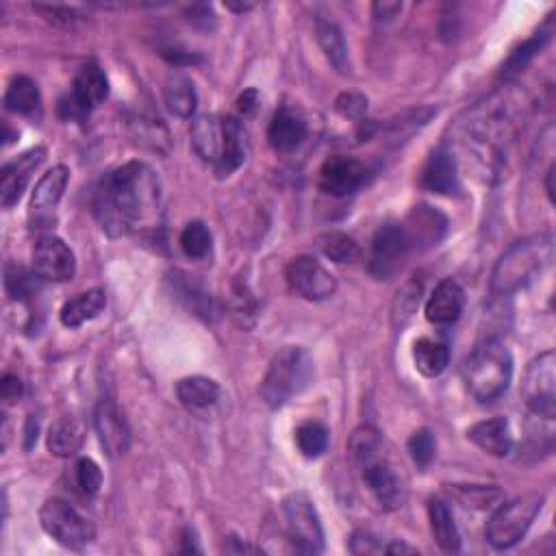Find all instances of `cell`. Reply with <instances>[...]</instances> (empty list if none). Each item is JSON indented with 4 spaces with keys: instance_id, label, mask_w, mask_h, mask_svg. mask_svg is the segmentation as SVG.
Returning <instances> with one entry per match:
<instances>
[{
    "instance_id": "1",
    "label": "cell",
    "mask_w": 556,
    "mask_h": 556,
    "mask_svg": "<svg viewBox=\"0 0 556 556\" xmlns=\"http://www.w3.org/2000/svg\"><path fill=\"white\" fill-rule=\"evenodd\" d=\"M530 107V96L511 85L480 100L459 120L463 146L476 157L487 179L502 172V150L524 131Z\"/></svg>"
},
{
    "instance_id": "2",
    "label": "cell",
    "mask_w": 556,
    "mask_h": 556,
    "mask_svg": "<svg viewBox=\"0 0 556 556\" xmlns=\"http://www.w3.org/2000/svg\"><path fill=\"white\" fill-rule=\"evenodd\" d=\"M103 229L120 237L142 226H153L161 209V183L144 161H129L107 174L94 200Z\"/></svg>"
},
{
    "instance_id": "3",
    "label": "cell",
    "mask_w": 556,
    "mask_h": 556,
    "mask_svg": "<svg viewBox=\"0 0 556 556\" xmlns=\"http://www.w3.org/2000/svg\"><path fill=\"white\" fill-rule=\"evenodd\" d=\"M348 452L355 461L361 483L383 511L400 509L409 496V480L383 435L372 426H361L350 435Z\"/></svg>"
},
{
    "instance_id": "4",
    "label": "cell",
    "mask_w": 556,
    "mask_h": 556,
    "mask_svg": "<svg viewBox=\"0 0 556 556\" xmlns=\"http://www.w3.org/2000/svg\"><path fill=\"white\" fill-rule=\"evenodd\" d=\"M554 259V237L533 235L511 244L498 259L491 274V294L511 296L526 287Z\"/></svg>"
},
{
    "instance_id": "5",
    "label": "cell",
    "mask_w": 556,
    "mask_h": 556,
    "mask_svg": "<svg viewBox=\"0 0 556 556\" xmlns=\"http://www.w3.org/2000/svg\"><path fill=\"white\" fill-rule=\"evenodd\" d=\"M513 378V357L504 341L491 337L478 344L463 363V381L480 402H494L509 389Z\"/></svg>"
},
{
    "instance_id": "6",
    "label": "cell",
    "mask_w": 556,
    "mask_h": 556,
    "mask_svg": "<svg viewBox=\"0 0 556 556\" xmlns=\"http://www.w3.org/2000/svg\"><path fill=\"white\" fill-rule=\"evenodd\" d=\"M313 381V359L305 348L287 346L276 352L261 383V398L270 409H281Z\"/></svg>"
},
{
    "instance_id": "7",
    "label": "cell",
    "mask_w": 556,
    "mask_h": 556,
    "mask_svg": "<svg viewBox=\"0 0 556 556\" xmlns=\"http://www.w3.org/2000/svg\"><path fill=\"white\" fill-rule=\"evenodd\" d=\"M543 507L541 494H526L511 502H504L491 515L487 524V541L496 550H509L517 541L524 539L528 528L533 526L535 517Z\"/></svg>"
},
{
    "instance_id": "8",
    "label": "cell",
    "mask_w": 556,
    "mask_h": 556,
    "mask_svg": "<svg viewBox=\"0 0 556 556\" xmlns=\"http://www.w3.org/2000/svg\"><path fill=\"white\" fill-rule=\"evenodd\" d=\"M40 524L46 535L70 550H83L85 546H90L96 535L92 522L61 498H50L42 504Z\"/></svg>"
},
{
    "instance_id": "9",
    "label": "cell",
    "mask_w": 556,
    "mask_h": 556,
    "mask_svg": "<svg viewBox=\"0 0 556 556\" xmlns=\"http://www.w3.org/2000/svg\"><path fill=\"white\" fill-rule=\"evenodd\" d=\"M289 539L302 554H320L324 550V528L318 509L307 494H292L283 502Z\"/></svg>"
},
{
    "instance_id": "10",
    "label": "cell",
    "mask_w": 556,
    "mask_h": 556,
    "mask_svg": "<svg viewBox=\"0 0 556 556\" xmlns=\"http://www.w3.org/2000/svg\"><path fill=\"white\" fill-rule=\"evenodd\" d=\"M522 398L526 407L543 420L556 415V359L554 352H543L526 368L522 381Z\"/></svg>"
},
{
    "instance_id": "11",
    "label": "cell",
    "mask_w": 556,
    "mask_h": 556,
    "mask_svg": "<svg viewBox=\"0 0 556 556\" xmlns=\"http://www.w3.org/2000/svg\"><path fill=\"white\" fill-rule=\"evenodd\" d=\"M109 96L107 74L96 63H85L72 83V92L59 103V113L66 120H83L87 113L103 105Z\"/></svg>"
},
{
    "instance_id": "12",
    "label": "cell",
    "mask_w": 556,
    "mask_h": 556,
    "mask_svg": "<svg viewBox=\"0 0 556 556\" xmlns=\"http://www.w3.org/2000/svg\"><path fill=\"white\" fill-rule=\"evenodd\" d=\"M409 252L411 246L402 224H385L372 237L368 270L378 281H387L400 272Z\"/></svg>"
},
{
    "instance_id": "13",
    "label": "cell",
    "mask_w": 556,
    "mask_h": 556,
    "mask_svg": "<svg viewBox=\"0 0 556 556\" xmlns=\"http://www.w3.org/2000/svg\"><path fill=\"white\" fill-rule=\"evenodd\" d=\"M285 278L298 296L311 302L326 300L337 292V278L313 257H296L289 261Z\"/></svg>"
},
{
    "instance_id": "14",
    "label": "cell",
    "mask_w": 556,
    "mask_h": 556,
    "mask_svg": "<svg viewBox=\"0 0 556 556\" xmlns=\"http://www.w3.org/2000/svg\"><path fill=\"white\" fill-rule=\"evenodd\" d=\"M33 274L44 281L66 283L77 274V257L72 248L59 237H42L33 248Z\"/></svg>"
},
{
    "instance_id": "15",
    "label": "cell",
    "mask_w": 556,
    "mask_h": 556,
    "mask_svg": "<svg viewBox=\"0 0 556 556\" xmlns=\"http://www.w3.org/2000/svg\"><path fill=\"white\" fill-rule=\"evenodd\" d=\"M94 426L100 439V446L107 452L109 459H120L129 452L131 431L126 424L118 404L111 398H103L94 411Z\"/></svg>"
},
{
    "instance_id": "16",
    "label": "cell",
    "mask_w": 556,
    "mask_h": 556,
    "mask_svg": "<svg viewBox=\"0 0 556 556\" xmlns=\"http://www.w3.org/2000/svg\"><path fill=\"white\" fill-rule=\"evenodd\" d=\"M368 181V168L352 157H331L320 170V189L335 198H346Z\"/></svg>"
},
{
    "instance_id": "17",
    "label": "cell",
    "mask_w": 556,
    "mask_h": 556,
    "mask_svg": "<svg viewBox=\"0 0 556 556\" xmlns=\"http://www.w3.org/2000/svg\"><path fill=\"white\" fill-rule=\"evenodd\" d=\"M44 159L46 148L37 146L3 168V176H0V202H3L5 209H11L22 198L33 172L42 166Z\"/></svg>"
},
{
    "instance_id": "18",
    "label": "cell",
    "mask_w": 556,
    "mask_h": 556,
    "mask_svg": "<svg viewBox=\"0 0 556 556\" xmlns=\"http://www.w3.org/2000/svg\"><path fill=\"white\" fill-rule=\"evenodd\" d=\"M402 229L409 239L411 250H426L441 242V237L448 231V220L441 211L428 205H420L409 213Z\"/></svg>"
},
{
    "instance_id": "19",
    "label": "cell",
    "mask_w": 556,
    "mask_h": 556,
    "mask_svg": "<svg viewBox=\"0 0 556 556\" xmlns=\"http://www.w3.org/2000/svg\"><path fill=\"white\" fill-rule=\"evenodd\" d=\"M168 285L172 287V294L176 296V300L183 302V305L194 315H198V318L213 322L220 315L218 300L213 298L200 283H196L192 276H187L183 272H172L168 276Z\"/></svg>"
},
{
    "instance_id": "20",
    "label": "cell",
    "mask_w": 556,
    "mask_h": 556,
    "mask_svg": "<svg viewBox=\"0 0 556 556\" xmlns=\"http://www.w3.org/2000/svg\"><path fill=\"white\" fill-rule=\"evenodd\" d=\"M192 146L202 161L211 163L213 168H218V163L224 153V139H226V126L224 118L205 113L192 122Z\"/></svg>"
},
{
    "instance_id": "21",
    "label": "cell",
    "mask_w": 556,
    "mask_h": 556,
    "mask_svg": "<svg viewBox=\"0 0 556 556\" xmlns=\"http://www.w3.org/2000/svg\"><path fill=\"white\" fill-rule=\"evenodd\" d=\"M465 307V292L463 287L446 278L435 289L431 298L426 302V320L435 326H450L461 318Z\"/></svg>"
},
{
    "instance_id": "22",
    "label": "cell",
    "mask_w": 556,
    "mask_h": 556,
    "mask_svg": "<svg viewBox=\"0 0 556 556\" xmlns=\"http://www.w3.org/2000/svg\"><path fill=\"white\" fill-rule=\"evenodd\" d=\"M420 185L433 194H457L459 192V170L457 159L448 148H437L422 170Z\"/></svg>"
},
{
    "instance_id": "23",
    "label": "cell",
    "mask_w": 556,
    "mask_h": 556,
    "mask_svg": "<svg viewBox=\"0 0 556 556\" xmlns=\"http://www.w3.org/2000/svg\"><path fill=\"white\" fill-rule=\"evenodd\" d=\"M268 139L276 153H294V150H298L307 139V122L302 120L296 111L289 107H281L274 113L270 122Z\"/></svg>"
},
{
    "instance_id": "24",
    "label": "cell",
    "mask_w": 556,
    "mask_h": 556,
    "mask_svg": "<svg viewBox=\"0 0 556 556\" xmlns=\"http://www.w3.org/2000/svg\"><path fill=\"white\" fill-rule=\"evenodd\" d=\"M467 437H470V441H474L480 450L498 459L509 457L513 450L511 424L509 420H504V417H491V420L474 424L470 431H467Z\"/></svg>"
},
{
    "instance_id": "25",
    "label": "cell",
    "mask_w": 556,
    "mask_h": 556,
    "mask_svg": "<svg viewBox=\"0 0 556 556\" xmlns=\"http://www.w3.org/2000/svg\"><path fill=\"white\" fill-rule=\"evenodd\" d=\"M70 181V170L66 166H55L48 170L35 185V192L31 198V211L37 216H50L59 205V200L66 194V187Z\"/></svg>"
},
{
    "instance_id": "26",
    "label": "cell",
    "mask_w": 556,
    "mask_h": 556,
    "mask_svg": "<svg viewBox=\"0 0 556 556\" xmlns=\"http://www.w3.org/2000/svg\"><path fill=\"white\" fill-rule=\"evenodd\" d=\"M176 396L192 413H205L220 400V385L207 376H187L176 385Z\"/></svg>"
},
{
    "instance_id": "27",
    "label": "cell",
    "mask_w": 556,
    "mask_h": 556,
    "mask_svg": "<svg viewBox=\"0 0 556 556\" xmlns=\"http://www.w3.org/2000/svg\"><path fill=\"white\" fill-rule=\"evenodd\" d=\"M107 307V296L103 289H90L68 300L59 311V320L66 328H79L85 322H92Z\"/></svg>"
},
{
    "instance_id": "28",
    "label": "cell",
    "mask_w": 556,
    "mask_h": 556,
    "mask_svg": "<svg viewBox=\"0 0 556 556\" xmlns=\"http://www.w3.org/2000/svg\"><path fill=\"white\" fill-rule=\"evenodd\" d=\"M226 126V139H224V153L218 163V176H231L239 166H244V161L248 157L250 142L248 133L244 129V124L237 118H224Z\"/></svg>"
},
{
    "instance_id": "29",
    "label": "cell",
    "mask_w": 556,
    "mask_h": 556,
    "mask_svg": "<svg viewBox=\"0 0 556 556\" xmlns=\"http://www.w3.org/2000/svg\"><path fill=\"white\" fill-rule=\"evenodd\" d=\"M163 103L176 118H192L198 107V94L192 79L181 72H174L168 77L163 87Z\"/></svg>"
},
{
    "instance_id": "30",
    "label": "cell",
    "mask_w": 556,
    "mask_h": 556,
    "mask_svg": "<svg viewBox=\"0 0 556 556\" xmlns=\"http://www.w3.org/2000/svg\"><path fill=\"white\" fill-rule=\"evenodd\" d=\"M85 441V426L77 417H61L48 431V450L55 457H72Z\"/></svg>"
},
{
    "instance_id": "31",
    "label": "cell",
    "mask_w": 556,
    "mask_h": 556,
    "mask_svg": "<svg viewBox=\"0 0 556 556\" xmlns=\"http://www.w3.org/2000/svg\"><path fill=\"white\" fill-rule=\"evenodd\" d=\"M428 520H431L433 537L444 552H459L461 550V533L454 522V515L448 509V504L441 498H433L428 502Z\"/></svg>"
},
{
    "instance_id": "32",
    "label": "cell",
    "mask_w": 556,
    "mask_h": 556,
    "mask_svg": "<svg viewBox=\"0 0 556 556\" xmlns=\"http://www.w3.org/2000/svg\"><path fill=\"white\" fill-rule=\"evenodd\" d=\"M129 133L131 139L150 153L168 155L170 153V133L159 118L153 116H135L129 122Z\"/></svg>"
},
{
    "instance_id": "33",
    "label": "cell",
    "mask_w": 556,
    "mask_h": 556,
    "mask_svg": "<svg viewBox=\"0 0 556 556\" xmlns=\"http://www.w3.org/2000/svg\"><path fill=\"white\" fill-rule=\"evenodd\" d=\"M5 107L18 116L35 118L42 113V94L40 87L29 77H16L9 83L5 92Z\"/></svg>"
},
{
    "instance_id": "34",
    "label": "cell",
    "mask_w": 556,
    "mask_h": 556,
    "mask_svg": "<svg viewBox=\"0 0 556 556\" xmlns=\"http://www.w3.org/2000/svg\"><path fill=\"white\" fill-rule=\"evenodd\" d=\"M413 361L417 372L428 378H435L444 374L450 365V350L446 344H441V341L422 337L417 339L413 346Z\"/></svg>"
},
{
    "instance_id": "35",
    "label": "cell",
    "mask_w": 556,
    "mask_h": 556,
    "mask_svg": "<svg viewBox=\"0 0 556 556\" xmlns=\"http://www.w3.org/2000/svg\"><path fill=\"white\" fill-rule=\"evenodd\" d=\"M318 42L328 63H331L339 74H350L348 46L344 40V33H341L335 22H318Z\"/></svg>"
},
{
    "instance_id": "36",
    "label": "cell",
    "mask_w": 556,
    "mask_h": 556,
    "mask_svg": "<svg viewBox=\"0 0 556 556\" xmlns=\"http://www.w3.org/2000/svg\"><path fill=\"white\" fill-rule=\"evenodd\" d=\"M550 35H552V27H550V22H548V27L539 29L533 37H530V40H526L520 48L513 50L511 57L507 59V63H504L502 77L509 79V77H513L515 72H520L522 68H526L528 63L537 57L539 50L546 46V42L550 40Z\"/></svg>"
},
{
    "instance_id": "37",
    "label": "cell",
    "mask_w": 556,
    "mask_h": 556,
    "mask_svg": "<svg viewBox=\"0 0 556 556\" xmlns=\"http://www.w3.org/2000/svg\"><path fill=\"white\" fill-rule=\"evenodd\" d=\"M298 450L307 459H318L328 448V428L320 422H305L296 428Z\"/></svg>"
},
{
    "instance_id": "38",
    "label": "cell",
    "mask_w": 556,
    "mask_h": 556,
    "mask_svg": "<svg viewBox=\"0 0 556 556\" xmlns=\"http://www.w3.org/2000/svg\"><path fill=\"white\" fill-rule=\"evenodd\" d=\"M320 248L324 252V257H328L335 263H348L352 259H357L359 246L355 239L346 233H326L320 237Z\"/></svg>"
},
{
    "instance_id": "39",
    "label": "cell",
    "mask_w": 556,
    "mask_h": 556,
    "mask_svg": "<svg viewBox=\"0 0 556 556\" xmlns=\"http://www.w3.org/2000/svg\"><path fill=\"white\" fill-rule=\"evenodd\" d=\"M211 231L202 222H189L181 233V248L187 257L202 259L211 252Z\"/></svg>"
},
{
    "instance_id": "40",
    "label": "cell",
    "mask_w": 556,
    "mask_h": 556,
    "mask_svg": "<svg viewBox=\"0 0 556 556\" xmlns=\"http://www.w3.org/2000/svg\"><path fill=\"white\" fill-rule=\"evenodd\" d=\"M35 276H31L27 270H22L20 265H7L5 270V289L9 298H14L18 302L29 300L35 292Z\"/></svg>"
},
{
    "instance_id": "41",
    "label": "cell",
    "mask_w": 556,
    "mask_h": 556,
    "mask_svg": "<svg viewBox=\"0 0 556 556\" xmlns=\"http://www.w3.org/2000/svg\"><path fill=\"white\" fill-rule=\"evenodd\" d=\"M74 483L85 496H96L103 487V472H100L98 463L92 459H81L74 467Z\"/></svg>"
},
{
    "instance_id": "42",
    "label": "cell",
    "mask_w": 556,
    "mask_h": 556,
    "mask_svg": "<svg viewBox=\"0 0 556 556\" xmlns=\"http://www.w3.org/2000/svg\"><path fill=\"white\" fill-rule=\"evenodd\" d=\"M407 446H409L413 461L420 467H428L433 463L435 452H437V444H435L433 433L428 431V428H420V431H415L411 435Z\"/></svg>"
},
{
    "instance_id": "43",
    "label": "cell",
    "mask_w": 556,
    "mask_h": 556,
    "mask_svg": "<svg viewBox=\"0 0 556 556\" xmlns=\"http://www.w3.org/2000/svg\"><path fill=\"white\" fill-rule=\"evenodd\" d=\"M454 494L459 496V500L465 507H476V509H489L502 498L498 489L491 487H459L454 489Z\"/></svg>"
},
{
    "instance_id": "44",
    "label": "cell",
    "mask_w": 556,
    "mask_h": 556,
    "mask_svg": "<svg viewBox=\"0 0 556 556\" xmlns=\"http://www.w3.org/2000/svg\"><path fill=\"white\" fill-rule=\"evenodd\" d=\"M33 9L37 14H42V18H46V22L55 24V27L61 29H72L74 24L81 20L79 11L72 7H63V5H33Z\"/></svg>"
},
{
    "instance_id": "45",
    "label": "cell",
    "mask_w": 556,
    "mask_h": 556,
    "mask_svg": "<svg viewBox=\"0 0 556 556\" xmlns=\"http://www.w3.org/2000/svg\"><path fill=\"white\" fill-rule=\"evenodd\" d=\"M420 294H422V287L415 283H409L402 289V292H398L396 305H394V318H398L400 315L402 320H409L415 313L417 305H420ZM402 320H400V324H402Z\"/></svg>"
},
{
    "instance_id": "46",
    "label": "cell",
    "mask_w": 556,
    "mask_h": 556,
    "mask_svg": "<svg viewBox=\"0 0 556 556\" xmlns=\"http://www.w3.org/2000/svg\"><path fill=\"white\" fill-rule=\"evenodd\" d=\"M335 107L344 118L359 120L363 113L368 111V98L361 96V94H355V92H346V94H341L337 98Z\"/></svg>"
},
{
    "instance_id": "47",
    "label": "cell",
    "mask_w": 556,
    "mask_h": 556,
    "mask_svg": "<svg viewBox=\"0 0 556 556\" xmlns=\"http://www.w3.org/2000/svg\"><path fill=\"white\" fill-rule=\"evenodd\" d=\"M187 22L192 24V27L200 29V31H213L216 29V14H213V9L209 5H192L187 11Z\"/></svg>"
},
{
    "instance_id": "48",
    "label": "cell",
    "mask_w": 556,
    "mask_h": 556,
    "mask_svg": "<svg viewBox=\"0 0 556 556\" xmlns=\"http://www.w3.org/2000/svg\"><path fill=\"white\" fill-rule=\"evenodd\" d=\"M350 552L352 554H378L385 552V548L378 543V539L365 530H357L355 535L350 539Z\"/></svg>"
},
{
    "instance_id": "49",
    "label": "cell",
    "mask_w": 556,
    "mask_h": 556,
    "mask_svg": "<svg viewBox=\"0 0 556 556\" xmlns=\"http://www.w3.org/2000/svg\"><path fill=\"white\" fill-rule=\"evenodd\" d=\"M22 398V381L16 374L3 376V400L5 402H18Z\"/></svg>"
},
{
    "instance_id": "50",
    "label": "cell",
    "mask_w": 556,
    "mask_h": 556,
    "mask_svg": "<svg viewBox=\"0 0 556 556\" xmlns=\"http://www.w3.org/2000/svg\"><path fill=\"white\" fill-rule=\"evenodd\" d=\"M400 11H402V3H387V0H383V3H374V16L378 20L396 18Z\"/></svg>"
},
{
    "instance_id": "51",
    "label": "cell",
    "mask_w": 556,
    "mask_h": 556,
    "mask_svg": "<svg viewBox=\"0 0 556 556\" xmlns=\"http://www.w3.org/2000/svg\"><path fill=\"white\" fill-rule=\"evenodd\" d=\"M37 433H40V424H37V420L31 415L27 420V426H24V448L31 450L35 446Z\"/></svg>"
},
{
    "instance_id": "52",
    "label": "cell",
    "mask_w": 556,
    "mask_h": 556,
    "mask_svg": "<svg viewBox=\"0 0 556 556\" xmlns=\"http://www.w3.org/2000/svg\"><path fill=\"white\" fill-rule=\"evenodd\" d=\"M163 57H166L168 61L176 63V66H181V63H198L200 57L198 55H192V53H185V50H168V53H163Z\"/></svg>"
},
{
    "instance_id": "53",
    "label": "cell",
    "mask_w": 556,
    "mask_h": 556,
    "mask_svg": "<svg viewBox=\"0 0 556 556\" xmlns=\"http://www.w3.org/2000/svg\"><path fill=\"white\" fill-rule=\"evenodd\" d=\"M237 107H239V111L244 113V116H248V113L255 111V107H257V92L255 90L244 92L242 96H239V100H237Z\"/></svg>"
},
{
    "instance_id": "54",
    "label": "cell",
    "mask_w": 556,
    "mask_h": 556,
    "mask_svg": "<svg viewBox=\"0 0 556 556\" xmlns=\"http://www.w3.org/2000/svg\"><path fill=\"white\" fill-rule=\"evenodd\" d=\"M226 552H235V554H242V552H261V548H252V546H246V543H239L237 537H231L229 539V546H224Z\"/></svg>"
},
{
    "instance_id": "55",
    "label": "cell",
    "mask_w": 556,
    "mask_h": 556,
    "mask_svg": "<svg viewBox=\"0 0 556 556\" xmlns=\"http://www.w3.org/2000/svg\"><path fill=\"white\" fill-rule=\"evenodd\" d=\"M387 554H417L415 548L407 546V543H402V541H394V543H389V546L385 548Z\"/></svg>"
},
{
    "instance_id": "56",
    "label": "cell",
    "mask_w": 556,
    "mask_h": 556,
    "mask_svg": "<svg viewBox=\"0 0 556 556\" xmlns=\"http://www.w3.org/2000/svg\"><path fill=\"white\" fill-rule=\"evenodd\" d=\"M252 3H226V9H231V11H237V14H244V11H250Z\"/></svg>"
}]
</instances>
